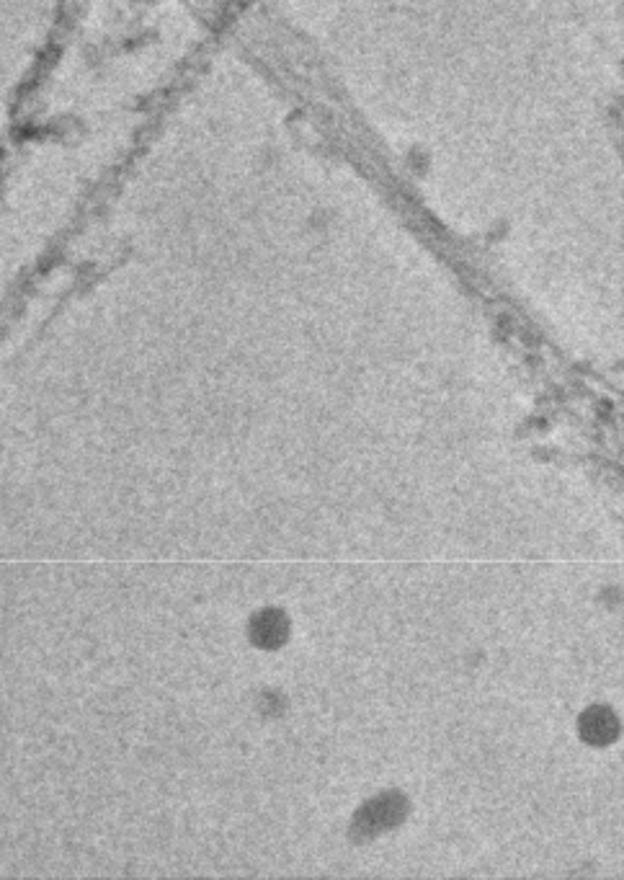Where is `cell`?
Masks as SVG:
<instances>
[{
    "label": "cell",
    "mask_w": 624,
    "mask_h": 880,
    "mask_svg": "<svg viewBox=\"0 0 624 880\" xmlns=\"http://www.w3.org/2000/svg\"><path fill=\"white\" fill-rule=\"evenodd\" d=\"M289 630V622L279 609H264L261 614L253 617L250 622V636L261 648H276Z\"/></svg>",
    "instance_id": "cell-1"
},
{
    "label": "cell",
    "mask_w": 624,
    "mask_h": 880,
    "mask_svg": "<svg viewBox=\"0 0 624 880\" xmlns=\"http://www.w3.org/2000/svg\"><path fill=\"white\" fill-rule=\"evenodd\" d=\"M397 800H400L397 795H382L380 800H374L372 806H366V816H369V819L361 816L358 821H366V823L372 826L369 834H372V831H380V829H387V826H392V823L397 821L400 814L392 811V806H395Z\"/></svg>",
    "instance_id": "cell-3"
},
{
    "label": "cell",
    "mask_w": 624,
    "mask_h": 880,
    "mask_svg": "<svg viewBox=\"0 0 624 880\" xmlns=\"http://www.w3.org/2000/svg\"><path fill=\"white\" fill-rule=\"evenodd\" d=\"M581 730L589 741H596V744H606L617 736V721L609 710H591L583 715V723H581Z\"/></svg>",
    "instance_id": "cell-2"
}]
</instances>
